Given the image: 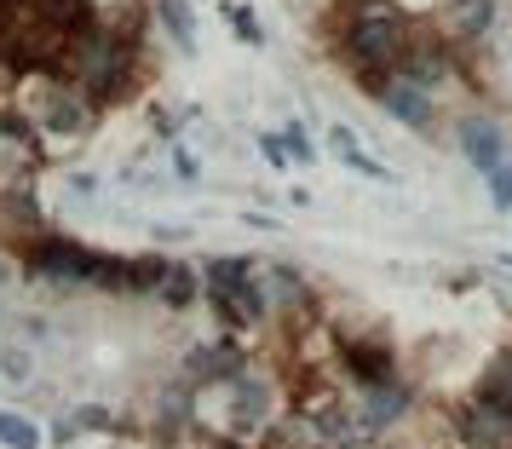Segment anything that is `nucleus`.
Segmentation results:
<instances>
[{
  "instance_id": "nucleus-15",
  "label": "nucleus",
  "mask_w": 512,
  "mask_h": 449,
  "mask_svg": "<svg viewBox=\"0 0 512 449\" xmlns=\"http://www.w3.org/2000/svg\"><path fill=\"white\" fill-rule=\"evenodd\" d=\"M328 150H334V156H340V162L351 167V173H363V179H380V185L392 179V167H386V162H374L369 150L357 144V133H351V127H328Z\"/></svg>"
},
{
  "instance_id": "nucleus-4",
  "label": "nucleus",
  "mask_w": 512,
  "mask_h": 449,
  "mask_svg": "<svg viewBox=\"0 0 512 449\" xmlns=\"http://www.w3.org/2000/svg\"><path fill=\"white\" fill-rule=\"evenodd\" d=\"M18 254H24L29 277H47V283H87L93 288V277H98V248L64 237V231H35V237L18 242Z\"/></svg>"
},
{
  "instance_id": "nucleus-16",
  "label": "nucleus",
  "mask_w": 512,
  "mask_h": 449,
  "mask_svg": "<svg viewBox=\"0 0 512 449\" xmlns=\"http://www.w3.org/2000/svg\"><path fill=\"white\" fill-rule=\"evenodd\" d=\"M461 438L472 449H501L512 438V421H495V415H484V409H472V403H466V409H461Z\"/></svg>"
},
{
  "instance_id": "nucleus-18",
  "label": "nucleus",
  "mask_w": 512,
  "mask_h": 449,
  "mask_svg": "<svg viewBox=\"0 0 512 449\" xmlns=\"http://www.w3.org/2000/svg\"><path fill=\"white\" fill-rule=\"evenodd\" d=\"M259 283H265V300H271V306H294V300H305L300 265H265Z\"/></svg>"
},
{
  "instance_id": "nucleus-9",
  "label": "nucleus",
  "mask_w": 512,
  "mask_h": 449,
  "mask_svg": "<svg viewBox=\"0 0 512 449\" xmlns=\"http://www.w3.org/2000/svg\"><path fill=\"white\" fill-rule=\"evenodd\" d=\"M415 409V392L403 380H380V386H363V409H357V426L363 432H380V426H397L403 415Z\"/></svg>"
},
{
  "instance_id": "nucleus-13",
  "label": "nucleus",
  "mask_w": 512,
  "mask_h": 449,
  "mask_svg": "<svg viewBox=\"0 0 512 449\" xmlns=\"http://www.w3.org/2000/svg\"><path fill=\"white\" fill-rule=\"evenodd\" d=\"M156 300H162L167 311H190L196 300H202V271L185 260H167L162 283H156Z\"/></svg>"
},
{
  "instance_id": "nucleus-14",
  "label": "nucleus",
  "mask_w": 512,
  "mask_h": 449,
  "mask_svg": "<svg viewBox=\"0 0 512 449\" xmlns=\"http://www.w3.org/2000/svg\"><path fill=\"white\" fill-rule=\"evenodd\" d=\"M443 24H449V41H478L495 24V0H449Z\"/></svg>"
},
{
  "instance_id": "nucleus-8",
  "label": "nucleus",
  "mask_w": 512,
  "mask_h": 449,
  "mask_svg": "<svg viewBox=\"0 0 512 449\" xmlns=\"http://www.w3.org/2000/svg\"><path fill=\"white\" fill-rule=\"evenodd\" d=\"M380 110L392 121H403V127H415V133H432V121H438V98L426 93V87H415V81H386L380 87V98H374Z\"/></svg>"
},
{
  "instance_id": "nucleus-1",
  "label": "nucleus",
  "mask_w": 512,
  "mask_h": 449,
  "mask_svg": "<svg viewBox=\"0 0 512 449\" xmlns=\"http://www.w3.org/2000/svg\"><path fill=\"white\" fill-rule=\"evenodd\" d=\"M139 52H144V24L98 18L70 47V87L104 116L110 104H127L139 93Z\"/></svg>"
},
{
  "instance_id": "nucleus-12",
  "label": "nucleus",
  "mask_w": 512,
  "mask_h": 449,
  "mask_svg": "<svg viewBox=\"0 0 512 449\" xmlns=\"http://www.w3.org/2000/svg\"><path fill=\"white\" fill-rule=\"evenodd\" d=\"M472 409H484V415H495V421H512V352L495 357L484 375H478V386H472Z\"/></svg>"
},
{
  "instance_id": "nucleus-11",
  "label": "nucleus",
  "mask_w": 512,
  "mask_h": 449,
  "mask_svg": "<svg viewBox=\"0 0 512 449\" xmlns=\"http://www.w3.org/2000/svg\"><path fill=\"white\" fill-rule=\"evenodd\" d=\"M340 363L357 386H380V380L397 375L392 346H380V340H340Z\"/></svg>"
},
{
  "instance_id": "nucleus-5",
  "label": "nucleus",
  "mask_w": 512,
  "mask_h": 449,
  "mask_svg": "<svg viewBox=\"0 0 512 449\" xmlns=\"http://www.w3.org/2000/svg\"><path fill=\"white\" fill-rule=\"evenodd\" d=\"M455 150H461V162L484 179L495 167L507 162V127L495 116H461L455 121Z\"/></svg>"
},
{
  "instance_id": "nucleus-26",
  "label": "nucleus",
  "mask_w": 512,
  "mask_h": 449,
  "mask_svg": "<svg viewBox=\"0 0 512 449\" xmlns=\"http://www.w3.org/2000/svg\"><path fill=\"white\" fill-rule=\"evenodd\" d=\"M173 167H179V179H185V185L196 179V156H190V150H173Z\"/></svg>"
},
{
  "instance_id": "nucleus-6",
  "label": "nucleus",
  "mask_w": 512,
  "mask_h": 449,
  "mask_svg": "<svg viewBox=\"0 0 512 449\" xmlns=\"http://www.w3.org/2000/svg\"><path fill=\"white\" fill-rule=\"evenodd\" d=\"M449 75H455V52H449V41L409 35V47H403V58H397V81H415V87H426V93H438Z\"/></svg>"
},
{
  "instance_id": "nucleus-29",
  "label": "nucleus",
  "mask_w": 512,
  "mask_h": 449,
  "mask_svg": "<svg viewBox=\"0 0 512 449\" xmlns=\"http://www.w3.org/2000/svg\"><path fill=\"white\" fill-rule=\"evenodd\" d=\"M6 277H12V271H6V265H0V283H6Z\"/></svg>"
},
{
  "instance_id": "nucleus-27",
  "label": "nucleus",
  "mask_w": 512,
  "mask_h": 449,
  "mask_svg": "<svg viewBox=\"0 0 512 449\" xmlns=\"http://www.w3.org/2000/svg\"><path fill=\"white\" fill-rule=\"evenodd\" d=\"M403 6H409V12H443L449 0H403Z\"/></svg>"
},
{
  "instance_id": "nucleus-3",
  "label": "nucleus",
  "mask_w": 512,
  "mask_h": 449,
  "mask_svg": "<svg viewBox=\"0 0 512 449\" xmlns=\"http://www.w3.org/2000/svg\"><path fill=\"white\" fill-rule=\"evenodd\" d=\"M35 87H41V93L24 98V121L35 127L41 156H47V150H70V144H81L98 127V110L75 93L70 81H52L47 75V81H35Z\"/></svg>"
},
{
  "instance_id": "nucleus-7",
  "label": "nucleus",
  "mask_w": 512,
  "mask_h": 449,
  "mask_svg": "<svg viewBox=\"0 0 512 449\" xmlns=\"http://www.w3.org/2000/svg\"><path fill=\"white\" fill-rule=\"evenodd\" d=\"M242 346L236 340H213V346H190L185 357V386H231L242 375Z\"/></svg>"
},
{
  "instance_id": "nucleus-25",
  "label": "nucleus",
  "mask_w": 512,
  "mask_h": 449,
  "mask_svg": "<svg viewBox=\"0 0 512 449\" xmlns=\"http://www.w3.org/2000/svg\"><path fill=\"white\" fill-rule=\"evenodd\" d=\"M75 426H110V409H98V403H87V409L75 415Z\"/></svg>"
},
{
  "instance_id": "nucleus-10",
  "label": "nucleus",
  "mask_w": 512,
  "mask_h": 449,
  "mask_svg": "<svg viewBox=\"0 0 512 449\" xmlns=\"http://www.w3.org/2000/svg\"><path fill=\"white\" fill-rule=\"evenodd\" d=\"M271 403H277L271 380L248 375V369L231 380V426H236V432H259V426L271 421Z\"/></svg>"
},
{
  "instance_id": "nucleus-28",
  "label": "nucleus",
  "mask_w": 512,
  "mask_h": 449,
  "mask_svg": "<svg viewBox=\"0 0 512 449\" xmlns=\"http://www.w3.org/2000/svg\"><path fill=\"white\" fill-rule=\"evenodd\" d=\"M0 334H6V306H0Z\"/></svg>"
},
{
  "instance_id": "nucleus-22",
  "label": "nucleus",
  "mask_w": 512,
  "mask_h": 449,
  "mask_svg": "<svg viewBox=\"0 0 512 449\" xmlns=\"http://www.w3.org/2000/svg\"><path fill=\"white\" fill-rule=\"evenodd\" d=\"M484 185H489V208L495 213H512V156L495 173H484Z\"/></svg>"
},
{
  "instance_id": "nucleus-20",
  "label": "nucleus",
  "mask_w": 512,
  "mask_h": 449,
  "mask_svg": "<svg viewBox=\"0 0 512 449\" xmlns=\"http://www.w3.org/2000/svg\"><path fill=\"white\" fill-rule=\"evenodd\" d=\"M0 380L29 386V380H35V346H24V340H6V346H0Z\"/></svg>"
},
{
  "instance_id": "nucleus-2",
  "label": "nucleus",
  "mask_w": 512,
  "mask_h": 449,
  "mask_svg": "<svg viewBox=\"0 0 512 449\" xmlns=\"http://www.w3.org/2000/svg\"><path fill=\"white\" fill-rule=\"evenodd\" d=\"M409 18L397 12V6H363V12H351L346 29H340V58H346L351 70H392L397 75V58L409 47Z\"/></svg>"
},
{
  "instance_id": "nucleus-23",
  "label": "nucleus",
  "mask_w": 512,
  "mask_h": 449,
  "mask_svg": "<svg viewBox=\"0 0 512 449\" xmlns=\"http://www.w3.org/2000/svg\"><path fill=\"white\" fill-rule=\"evenodd\" d=\"M225 18H231V29L248 41V47H265V29H259V18L248 12V6H225Z\"/></svg>"
},
{
  "instance_id": "nucleus-24",
  "label": "nucleus",
  "mask_w": 512,
  "mask_h": 449,
  "mask_svg": "<svg viewBox=\"0 0 512 449\" xmlns=\"http://www.w3.org/2000/svg\"><path fill=\"white\" fill-rule=\"evenodd\" d=\"M259 150H265V162L277 167V173H282V167H288V150H282V144H277V133H259Z\"/></svg>"
},
{
  "instance_id": "nucleus-21",
  "label": "nucleus",
  "mask_w": 512,
  "mask_h": 449,
  "mask_svg": "<svg viewBox=\"0 0 512 449\" xmlns=\"http://www.w3.org/2000/svg\"><path fill=\"white\" fill-rule=\"evenodd\" d=\"M277 144L288 150V162H300V167H311V162H317V139L305 133L300 121H288V127L277 133Z\"/></svg>"
},
{
  "instance_id": "nucleus-17",
  "label": "nucleus",
  "mask_w": 512,
  "mask_h": 449,
  "mask_svg": "<svg viewBox=\"0 0 512 449\" xmlns=\"http://www.w3.org/2000/svg\"><path fill=\"white\" fill-rule=\"evenodd\" d=\"M156 18H162L167 41L179 52H196V12H190V0H156Z\"/></svg>"
},
{
  "instance_id": "nucleus-19",
  "label": "nucleus",
  "mask_w": 512,
  "mask_h": 449,
  "mask_svg": "<svg viewBox=\"0 0 512 449\" xmlns=\"http://www.w3.org/2000/svg\"><path fill=\"white\" fill-rule=\"evenodd\" d=\"M0 444L6 449H41L47 444V432L29 421L24 409H0Z\"/></svg>"
}]
</instances>
